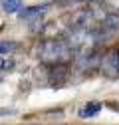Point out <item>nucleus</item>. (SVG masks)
I'll return each mask as SVG.
<instances>
[{
	"label": "nucleus",
	"mask_w": 119,
	"mask_h": 125,
	"mask_svg": "<svg viewBox=\"0 0 119 125\" xmlns=\"http://www.w3.org/2000/svg\"><path fill=\"white\" fill-rule=\"evenodd\" d=\"M38 58L48 66H60L68 64L73 58V48L69 46L68 40L54 38V40H44L38 46Z\"/></svg>",
	"instance_id": "nucleus-1"
},
{
	"label": "nucleus",
	"mask_w": 119,
	"mask_h": 125,
	"mask_svg": "<svg viewBox=\"0 0 119 125\" xmlns=\"http://www.w3.org/2000/svg\"><path fill=\"white\" fill-rule=\"evenodd\" d=\"M117 32H119V14H107V16L101 20V24L93 30L97 44H99V42L109 40V38H111V36H115Z\"/></svg>",
	"instance_id": "nucleus-2"
},
{
	"label": "nucleus",
	"mask_w": 119,
	"mask_h": 125,
	"mask_svg": "<svg viewBox=\"0 0 119 125\" xmlns=\"http://www.w3.org/2000/svg\"><path fill=\"white\" fill-rule=\"evenodd\" d=\"M99 70H101V73L105 77H109V80H117L119 77V48L109 50L99 60Z\"/></svg>",
	"instance_id": "nucleus-3"
},
{
	"label": "nucleus",
	"mask_w": 119,
	"mask_h": 125,
	"mask_svg": "<svg viewBox=\"0 0 119 125\" xmlns=\"http://www.w3.org/2000/svg\"><path fill=\"white\" fill-rule=\"evenodd\" d=\"M91 18V12H89L87 8L85 10H78V12H73L71 14V18H69V26L71 30H81V28H87V20Z\"/></svg>",
	"instance_id": "nucleus-4"
},
{
	"label": "nucleus",
	"mask_w": 119,
	"mask_h": 125,
	"mask_svg": "<svg viewBox=\"0 0 119 125\" xmlns=\"http://www.w3.org/2000/svg\"><path fill=\"white\" fill-rule=\"evenodd\" d=\"M101 103L99 101H89V103H85L81 109H79V117H83V119H87V117H93V115H97L99 111H101Z\"/></svg>",
	"instance_id": "nucleus-5"
},
{
	"label": "nucleus",
	"mask_w": 119,
	"mask_h": 125,
	"mask_svg": "<svg viewBox=\"0 0 119 125\" xmlns=\"http://www.w3.org/2000/svg\"><path fill=\"white\" fill-rule=\"evenodd\" d=\"M66 68H64V64H60V66H52V70H50V82L52 83H62L64 80H66Z\"/></svg>",
	"instance_id": "nucleus-6"
},
{
	"label": "nucleus",
	"mask_w": 119,
	"mask_h": 125,
	"mask_svg": "<svg viewBox=\"0 0 119 125\" xmlns=\"http://www.w3.org/2000/svg\"><path fill=\"white\" fill-rule=\"evenodd\" d=\"M46 10H48V4H42V6H34V8H24V10H20V16H22L24 20H30V18L38 16V14L46 12Z\"/></svg>",
	"instance_id": "nucleus-7"
},
{
	"label": "nucleus",
	"mask_w": 119,
	"mask_h": 125,
	"mask_svg": "<svg viewBox=\"0 0 119 125\" xmlns=\"http://www.w3.org/2000/svg\"><path fill=\"white\" fill-rule=\"evenodd\" d=\"M0 4H2V10L8 12V14L22 10V0H0Z\"/></svg>",
	"instance_id": "nucleus-8"
},
{
	"label": "nucleus",
	"mask_w": 119,
	"mask_h": 125,
	"mask_svg": "<svg viewBox=\"0 0 119 125\" xmlns=\"http://www.w3.org/2000/svg\"><path fill=\"white\" fill-rule=\"evenodd\" d=\"M16 48H18L16 42H8V40L0 42V56H6V54H10V52H14Z\"/></svg>",
	"instance_id": "nucleus-9"
},
{
	"label": "nucleus",
	"mask_w": 119,
	"mask_h": 125,
	"mask_svg": "<svg viewBox=\"0 0 119 125\" xmlns=\"http://www.w3.org/2000/svg\"><path fill=\"white\" fill-rule=\"evenodd\" d=\"M12 68H14V62L10 58H6V56H0V72H8Z\"/></svg>",
	"instance_id": "nucleus-10"
}]
</instances>
